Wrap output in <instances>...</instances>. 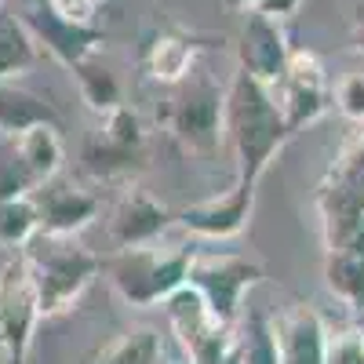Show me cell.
Here are the masks:
<instances>
[{"label": "cell", "instance_id": "17", "mask_svg": "<svg viewBox=\"0 0 364 364\" xmlns=\"http://www.w3.org/2000/svg\"><path fill=\"white\" fill-rule=\"evenodd\" d=\"M22 161L29 164V171H33V178L41 182H51L58 178V171H63V161H66V149H63V139H58V124H41V128H29L15 139Z\"/></svg>", "mask_w": 364, "mask_h": 364}, {"label": "cell", "instance_id": "15", "mask_svg": "<svg viewBox=\"0 0 364 364\" xmlns=\"http://www.w3.org/2000/svg\"><path fill=\"white\" fill-rule=\"evenodd\" d=\"M41 124H58V113L51 109V102L15 80L0 84V132L8 139H18L22 132L41 128Z\"/></svg>", "mask_w": 364, "mask_h": 364}, {"label": "cell", "instance_id": "35", "mask_svg": "<svg viewBox=\"0 0 364 364\" xmlns=\"http://www.w3.org/2000/svg\"><path fill=\"white\" fill-rule=\"evenodd\" d=\"M360 51H364V41H360Z\"/></svg>", "mask_w": 364, "mask_h": 364}, {"label": "cell", "instance_id": "3", "mask_svg": "<svg viewBox=\"0 0 364 364\" xmlns=\"http://www.w3.org/2000/svg\"><path fill=\"white\" fill-rule=\"evenodd\" d=\"M190 269H193V252L186 248H128L117 252L106 262V273L117 288V295L128 306H157V302L171 299L178 288L190 284Z\"/></svg>", "mask_w": 364, "mask_h": 364}, {"label": "cell", "instance_id": "5", "mask_svg": "<svg viewBox=\"0 0 364 364\" xmlns=\"http://www.w3.org/2000/svg\"><path fill=\"white\" fill-rule=\"evenodd\" d=\"M262 281V266L245 255H223V259H193L190 284L208 302L211 317L226 328H237L245 317V295Z\"/></svg>", "mask_w": 364, "mask_h": 364}, {"label": "cell", "instance_id": "36", "mask_svg": "<svg viewBox=\"0 0 364 364\" xmlns=\"http://www.w3.org/2000/svg\"><path fill=\"white\" fill-rule=\"evenodd\" d=\"M0 8H4V0H0Z\"/></svg>", "mask_w": 364, "mask_h": 364}, {"label": "cell", "instance_id": "18", "mask_svg": "<svg viewBox=\"0 0 364 364\" xmlns=\"http://www.w3.org/2000/svg\"><path fill=\"white\" fill-rule=\"evenodd\" d=\"M142 157H146V149H128V146H120L113 139H106L102 132H95L87 142H84V168L95 175V178H120V175H132L142 168Z\"/></svg>", "mask_w": 364, "mask_h": 364}, {"label": "cell", "instance_id": "13", "mask_svg": "<svg viewBox=\"0 0 364 364\" xmlns=\"http://www.w3.org/2000/svg\"><path fill=\"white\" fill-rule=\"evenodd\" d=\"M273 331H277V346H281L284 364H324L328 328L317 310L291 306L273 321Z\"/></svg>", "mask_w": 364, "mask_h": 364}, {"label": "cell", "instance_id": "20", "mask_svg": "<svg viewBox=\"0 0 364 364\" xmlns=\"http://www.w3.org/2000/svg\"><path fill=\"white\" fill-rule=\"evenodd\" d=\"M99 364H164L161 331H154V328L128 331V336H120L109 350H102Z\"/></svg>", "mask_w": 364, "mask_h": 364}, {"label": "cell", "instance_id": "29", "mask_svg": "<svg viewBox=\"0 0 364 364\" xmlns=\"http://www.w3.org/2000/svg\"><path fill=\"white\" fill-rule=\"evenodd\" d=\"M51 8H58L63 15L77 18V22H91V15H95V8L87 4V0H48Z\"/></svg>", "mask_w": 364, "mask_h": 364}, {"label": "cell", "instance_id": "31", "mask_svg": "<svg viewBox=\"0 0 364 364\" xmlns=\"http://www.w3.org/2000/svg\"><path fill=\"white\" fill-rule=\"evenodd\" d=\"M223 4H226L230 11H255L262 0H223Z\"/></svg>", "mask_w": 364, "mask_h": 364}, {"label": "cell", "instance_id": "7", "mask_svg": "<svg viewBox=\"0 0 364 364\" xmlns=\"http://www.w3.org/2000/svg\"><path fill=\"white\" fill-rule=\"evenodd\" d=\"M273 95H277V106L284 113V124H288L291 135L310 128L331 106V87H328L324 63L314 51H291L284 77L273 84Z\"/></svg>", "mask_w": 364, "mask_h": 364}, {"label": "cell", "instance_id": "32", "mask_svg": "<svg viewBox=\"0 0 364 364\" xmlns=\"http://www.w3.org/2000/svg\"><path fill=\"white\" fill-rule=\"evenodd\" d=\"M0 346H4V321H0Z\"/></svg>", "mask_w": 364, "mask_h": 364}, {"label": "cell", "instance_id": "30", "mask_svg": "<svg viewBox=\"0 0 364 364\" xmlns=\"http://www.w3.org/2000/svg\"><path fill=\"white\" fill-rule=\"evenodd\" d=\"M343 161H346V164H353V168H360V171H364V135H360V139H357V142H353V146H350V149H346V157H343Z\"/></svg>", "mask_w": 364, "mask_h": 364}, {"label": "cell", "instance_id": "11", "mask_svg": "<svg viewBox=\"0 0 364 364\" xmlns=\"http://www.w3.org/2000/svg\"><path fill=\"white\" fill-rule=\"evenodd\" d=\"M175 223V215L157 200L149 197L142 186H128L120 193L117 208H113V219H109V237L117 252H128V248H149L168 233V226Z\"/></svg>", "mask_w": 364, "mask_h": 364}, {"label": "cell", "instance_id": "19", "mask_svg": "<svg viewBox=\"0 0 364 364\" xmlns=\"http://www.w3.org/2000/svg\"><path fill=\"white\" fill-rule=\"evenodd\" d=\"M70 73H73L77 91H80V99H84V106H87L91 113L106 117L109 109L120 106V80L113 77V70L99 66L95 58H87V63L73 66Z\"/></svg>", "mask_w": 364, "mask_h": 364}, {"label": "cell", "instance_id": "1", "mask_svg": "<svg viewBox=\"0 0 364 364\" xmlns=\"http://www.w3.org/2000/svg\"><path fill=\"white\" fill-rule=\"evenodd\" d=\"M226 135L237 154V178L255 182V186L291 135L273 87L240 66L226 87Z\"/></svg>", "mask_w": 364, "mask_h": 364}, {"label": "cell", "instance_id": "8", "mask_svg": "<svg viewBox=\"0 0 364 364\" xmlns=\"http://www.w3.org/2000/svg\"><path fill=\"white\" fill-rule=\"evenodd\" d=\"M0 321H4L8 364H26L29 343H33V331L41 321V306H37L33 273H29V262L22 252L8 259L4 269H0Z\"/></svg>", "mask_w": 364, "mask_h": 364}, {"label": "cell", "instance_id": "27", "mask_svg": "<svg viewBox=\"0 0 364 364\" xmlns=\"http://www.w3.org/2000/svg\"><path fill=\"white\" fill-rule=\"evenodd\" d=\"M324 364H364V339H360V331H328Z\"/></svg>", "mask_w": 364, "mask_h": 364}, {"label": "cell", "instance_id": "10", "mask_svg": "<svg viewBox=\"0 0 364 364\" xmlns=\"http://www.w3.org/2000/svg\"><path fill=\"white\" fill-rule=\"evenodd\" d=\"M288 58L291 48H288L284 26L262 11H245V26H240V37H237V66L273 87L284 77Z\"/></svg>", "mask_w": 364, "mask_h": 364}, {"label": "cell", "instance_id": "33", "mask_svg": "<svg viewBox=\"0 0 364 364\" xmlns=\"http://www.w3.org/2000/svg\"><path fill=\"white\" fill-rule=\"evenodd\" d=\"M87 4H91V8H99V4H102V0H87Z\"/></svg>", "mask_w": 364, "mask_h": 364}, {"label": "cell", "instance_id": "25", "mask_svg": "<svg viewBox=\"0 0 364 364\" xmlns=\"http://www.w3.org/2000/svg\"><path fill=\"white\" fill-rule=\"evenodd\" d=\"M102 135L120 142V146H128V149H146V124H142V117L124 102L102 117Z\"/></svg>", "mask_w": 364, "mask_h": 364}, {"label": "cell", "instance_id": "34", "mask_svg": "<svg viewBox=\"0 0 364 364\" xmlns=\"http://www.w3.org/2000/svg\"><path fill=\"white\" fill-rule=\"evenodd\" d=\"M360 339H364V328H360Z\"/></svg>", "mask_w": 364, "mask_h": 364}, {"label": "cell", "instance_id": "21", "mask_svg": "<svg viewBox=\"0 0 364 364\" xmlns=\"http://www.w3.org/2000/svg\"><path fill=\"white\" fill-rule=\"evenodd\" d=\"M37 233H41V211H37L33 197H18V200L0 204V245L22 252Z\"/></svg>", "mask_w": 364, "mask_h": 364}, {"label": "cell", "instance_id": "9", "mask_svg": "<svg viewBox=\"0 0 364 364\" xmlns=\"http://www.w3.org/2000/svg\"><path fill=\"white\" fill-rule=\"evenodd\" d=\"M255 182H245V178H233V186L219 197H208L200 204H190L182 208L175 223L193 233V237H208V240H226V237H237L240 230L248 226L252 219V208H255Z\"/></svg>", "mask_w": 364, "mask_h": 364}, {"label": "cell", "instance_id": "26", "mask_svg": "<svg viewBox=\"0 0 364 364\" xmlns=\"http://www.w3.org/2000/svg\"><path fill=\"white\" fill-rule=\"evenodd\" d=\"M331 99H336L339 113L357 120V124H364V73H346L336 91H331Z\"/></svg>", "mask_w": 364, "mask_h": 364}, {"label": "cell", "instance_id": "23", "mask_svg": "<svg viewBox=\"0 0 364 364\" xmlns=\"http://www.w3.org/2000/svg\"><path fill=\"white\" fill-rule=\"evenodd\" d=\"M245 321V317H240ZM240 360L245 364H284L281 360V346H277V331L273 321L262 317L259 310L248 314L245 331H240Z\"/></svg>", "mask_w": 364, "mask_h": 364}, {"label": "cell", "instance_id": "14", "mask_svg": "<svg viewBox=\"0 0 364 364\" xmlns=\"http://www.w3.org/2000/svg\"><path fill=\"white\" fill-rule=\"evenodd\" d=\"M193 63H197V44L182 33H171V29L149 33L142 44V70L157 84H182L193 73Z\"/></svg>", "mask_w": 364, "mask_h": 364}, {"label": "cell", "instance_id": "24", "mask_svg": "<svg viewBox=\"0 0 364 364\" xmlns=\"http://www.w3.org/2000/svg\"><path fill=\"white\" fill-rule=\"evenodd\" d=\"M41 190V182L33 178L29 164L22 161L15 139H0V204L4 200H18V197H33Z\"/></svg>", "mask_w": 364, "mask_h": 364}, {"label": "cell", "instance_id": "6", "mask_svg": "<svg viewBox=\"0 0 364 364\" xmlns=\"http://www.w3.org/2000/svg\"><path fill=\"white\" fill-rule=\"evenodd\" d=\"M22 22L26 29L33 33L37 48H44L58 66H80L87 58H95L106 44V33L95 26V22H77L70 15H63L58 8H51L48 0H37L22 11Z\"/></svg>", "mask_w": 364, "mask_h": 364}, {"label": "cell", "instance_id": "12", "mask_svg": "<svg viewBox=\"0 0 364 364\" xmlns=\"http://www.w3.org/2000/svg\"><path fill=\"white\" fill-rule=\"evenodd\" d=\"M33 200L41 211V233H51V237H77L99 215V197L66 178L44 182L33 193Z\"/></svg>", "mask_w": 364, "mask_h": 364}, {"label": "cell", "instance_id": "2", "mask_svg": "<svg viewBox=\"0 0 364 364\" xmlns=\"http://www.w3.org/2000/svg\"><path fill=\"white\" fill-rule=\"evenodd\" d=\"M22 255L29 262V273H33L41 321L66 314L102 269V259L95 252H87L77 237L37 233L22 248Z\"/></svg>", "mask_w": 364, "mask_h": 364}, {"label": "cell", "instance_id": "28", "mask_svg": "<svg viewBox=\"0 0 364 364\" xmlns=\"http://www.w3.org/2000/svg\"><path fill=\"white\" fill-rule=\"evenodd\" d=\"M299 4H302V0H262L255 11H262V15H269V18L284 22V18H291V15L299 11Z\"/></svg>", "mask_w": 364, "mask_h": 364}, {"label": "cell", "instance_id": "16", "mask_svg": "<svg viewBox=\"0 0 364 364\" xmlns=\"http://www.w3.org/2000/svg\"><path fill=\"white\" fill-rule=\"evenodd\" d=\"M41 48L33 33L26 29L22 15H11L8 8H0V84H11L26 77L37 66Z\"/></svg>", "mask_w": 364, "mask_h": 364}, {"label": "cell", "instance_id": "4", "mask_svg": "<svg viewBox=\"0 0 364 364\" xmlns=\"http://www.w3.org/2000/svg\"><path fill=\"white\" fill-rule=\"evenodd\" d=\"M168 128L182 154L197 161H208L219 154L223 135H226V91H219L211 80L190 84L186 95H178L168 117Z\"/></svg>", "mask_w": 364, "mask_h": 364}, {"label": "cell", "instance_id": "22", "mask_svg": "<svg viewBox=\"0 0 364 364\" xmlns=\"http://www.w3.org/2000/svg\"><path fill=\"white\" fill-rule=\"evenodd\" d=\"M324 284H328V291L336 299H343L346 306H364V259L328 252V259H324Z\"/></svg>", "mask_w": 364, "mask_h": 364}]
</instances>
